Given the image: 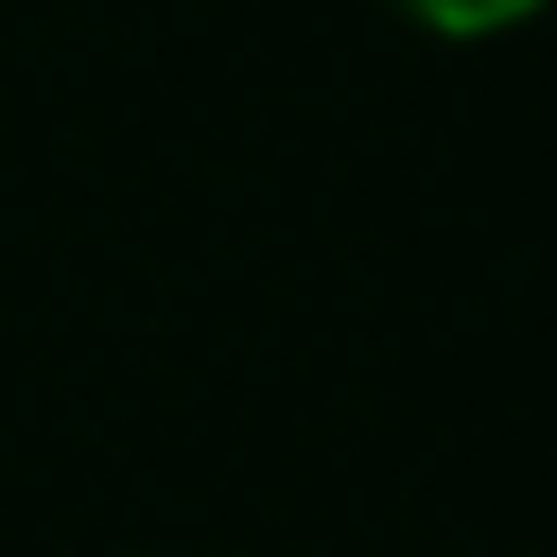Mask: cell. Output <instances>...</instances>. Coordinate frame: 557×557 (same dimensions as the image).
Returning a JSON list of instances; mask_svg holds the SVG:
<instances>
[{
    "label": "cell",
    "instance_id": "obj_1",
    "mask_svg": "<svg viewBox=\"0 0 557 557\" xmlns=\"http://www.w3.org/2000/svg\"><path fill=\"white\" fill-rule=\"evenodd\" d=\"M399 20L437 28V38H493V28H520L539 0H391Z\"/></svg>",
    "mask_w": 557,
    "mask_h": 557
}]
</instances>
